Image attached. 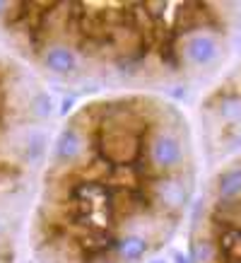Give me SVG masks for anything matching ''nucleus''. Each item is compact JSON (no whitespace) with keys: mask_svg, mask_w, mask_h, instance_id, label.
Wrapping results in <instances>:
<instances>
[{"mask_svg":"<svg viewBox=\"0 0 241 263\" xmlns=\"http://www.w3.org/2000/svg\"><path fill=\"white\" fill-rule=\"evenodd\" d=\"M41 61L51 72L56 75H68L77 68V53L68 44H51L41 51Z\"/></svg>","mask_w":241,"mask_h":263,"instance_id":"39448f33","label":"nucleus"},{"mask_svg":"<svg viewBox=\"0 0 241 263\" xmlns=\"http://www.w3.org/2000/svg\"><path fill=\"white\" fill-rule=\"evenodd\" d=\"M145 189L152 198V205H157L164 213H181L191 200V183H186L181 172L152 174L145 181Z\"/></svg>","mask_w":241,"mask_h":263,"instance_id":"f03ea898","label":"nucleus"},{"mask_svg":"<svg viewBox=\"0 0 241 263\" xmlns=\"http://www.w3.org/2000/svg\"><path fill=\"white\" fill-rule=\"evenodd\" d=\"M46 152V136L41 130H29V136L22 145V160L27 164H36Z\"/></svg>","mask_w":241,"mask_h":263,"instance_id":"9d476101","label":"nucleus"},{"mask_svg":"<svg viewBox=\"0 0 241 263\" xmlns=\"http://www.w3.org/2000/svg\"><path fill=\"white\" fill-rule=\"evenodd\" d=\"M113 251H116L120 261L135 263L140 258H145V254L150 251V241H147V237L137 234V232H128V234L116 237V249Z\"/></svg>","mask_w":241,"mask_h":263,"instance_id":"0eeeda50","label":"nucleus"},{"mask_svg":"<svg viewBox=\"0 0 241 263\" xmlns=\"http://www.w3.org/2000/svg\"><path fill=\"white\" fill-rule=\"evenodd\" d=\"M188 256H191L193 263H217V261H222V258H219V251H217V244L212 239H193Z\"/></svg>","mask_w":241,"mask_h":263,"instance_id":"9b49d317","label":"nucleus"},{"mask_svg":"<svg viewBox=\"0 0 241 263\" xmlns=\"http://www.w3.org/2000/svg\"><path fill=\"white\" fill-rule=\"evenodd\" d=\"M217 119L227 126H239L241 123V92H227L217 99Z\"/></svg>","mask_w":241,"mask_h":263,"instance_id":"1a4fd4ad","label":"nucleus"},{"mask_svg":"<svg viewBox=\"0 0 241 263\" xmlns=\"http://www.w3.org/2000/svg\"><path fill=\"white\" fill-rule=\"evenodd\" d=\"M8 8H10L8 3H3V0H0V15H3V12H8Z\"/></svg>","mask_w":241,"mask_h":263,"instance_id":"dca6fc26","label":"nucleus"},{"mask_svg":"<svg viewBox=\"0 0 241 263\" xmlns=\"http://www.w3.org/2000/svg\"><path fill=\"white\" fill-rule=\"evenodd\" d=\"M150 263H167V261H162V258H157V261H150Z\"/></svg>","mask_w":241,"mask_h":263,"instance_id":"a211bd4d","label":"nucleus"},{"mask_svg":"<svg viewBox=\"0 0 241 263\" xmlns=\"http://www.w3.org/2000/svg\"><path fill=\"white\" fill-rule=\"evenodd\" d=\"M215 193L219 203L241 200V162H234L222 169L215 179Z\"/></svg>","mask_w":241,"mask_h":263,"instance_id":"423d86ee","label":"nucleus"},{"mask_svg":"<svg viewBox=\"0 0 241 263\" xmlns=\"http://www.w3.org/2000/svg\"><path fill=\"white\" fill-rule=\"evenodd\" d=\"M217 251L219 258L227 263H239L241 261V230L234 227H222L219 237H217Z\"/></svg>","mask_w":241,"mask_h":263,"instance_id":"6e6552de","label":"nucleus"},{"mask_svg":"<svg viewBox=\"0 0 241 263\" xmlns=\"http://www.w3.org/2000/svg\"><path fill=\"white\" fill-rule=\"evenodd\" d=\"M174 263H193V261H191V256H188V254L176 251V254H174Z\"/></svg>","mask_w":241,"mask_h":263,"instance_id":"2eb2a0df","label":"nucleus"},{"mask_svg":"<svg viewBox=\"0 0 241 263\" xmlns=\"http://www.w3.org/2000/svg\"><path fill=\"white\" fill-rule=\"evenodd\" d=\"M181 61L191 63L193 68H210L217 63V58L222 53L219 39L212 32H193L186 34L181 39Z\"/></svg>","mask_w":241,"mask_h":263,"instance_id":"7ed1b4c3","label":"nucleus"},{"mask_svg":"<svg viewBox=\"0 0 241 263\" xmlns=\"http://www.w3.org/2000/svg\"><path fill=\"white\" fill-rule=\"evenodd\" d=\"M143 5H145V12H147V17H150V22H152L154 27L159 29L171 5H169V3H164V0H157V3H143Z\"/></svg>","mask_w":241,"mask_h":263,"instance_id":"ddd939ff","label":"nucleus"},{"mask_svg":"<svg viewBox=\"0 0 241 263\" xmlns=\"http://www.w3.org/2000/svg\"><path fill=\"white\" fill-rule=\"evenodd\" d=\"M145 162L152 174H176L184 164V143L176 133L159 130L145 140Z\"/></svg>","mask_w":241,"mask_h":263,"instance_id":"f257e3e1","label":"nucleus"},{"mask_svg":"<svg viewBox=\"0 0 241 263\" xmlns=\"http://www.w3.org/2000/svg\"><path fill=\"white\" fill-rule=\"evenodd\" d=\"M85 136L80 133L77 126H68L61 130V136L56 138V147H53V160H56L58 167H70V164H77L85 155Z\"/></svg>","mask_w":241,"mask_h":263,"instance_id":"20e7f679","label":"nucleus"},{"mask_svg":"<svg viewBox=\"0 0 241 263\" xmlns=\"http://www.w3.org/2000/svg\"><path fill=\"white\" fill-rule=\"evenodd\" d=\"M3 232H5V224H3V220H0V234H3Z\"/></svg>","mask_w":241,"mask_h":263,"instance_id":"f3484780","label":"nucleus"},{"mask_svg":"<svg viewBox=\"0 0 241 263\" xmlns=\"http://www.w3.org/2000/svg\"><path fill=\"white\" fill-rule=\"evenodd\" d=\"M29 111H32V116H36V119H46L48 114L53 111V102H51V97H48L46 92H39V95L29 102Z\"/></svg>","mask_w":241,"mask_h":263,"instance_id":"f8f14e48","label":"nucleus"},{"mask_svg":"<svg viewBox=\"0 0 241 263\" xmlns=\"http://www.w3.org/2000/svg\"><path fill=\"white\" fill-rule=\"evenodd\" d=\"M72 104H75V99H72V97H65V99H63V109H61V114H63V116L72 111Z\"/></svg>","mask_w":241,"mask_h":263,"instance_id":"4468645a","label":"nucleus"}]
</instances>
